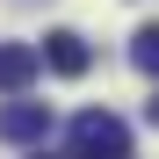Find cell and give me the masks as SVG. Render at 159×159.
I'll return each mask as SVG.
<instances>
[{"label":"cell","mask_w":159,"mask_h":159,"mask_svg":"<svg viewBox=\"0 0 159 159\" xmlns=\"http://www.w3.org/2000/svg\"><path fill=\"white\" fill-rule=\"evenodd\" d=\"M145 116H152V123H159V94H152V101H145Z\"/></svg>","instance_id":"8992f818"},{"label":"cell","mask_w":159,"mask_h":159,"mask_svg":"<svg viewBox=\"0 0 159 159\" xmlns=\"http://www.w3.org/2000/svg\"><path fill=\"white\" fill-rule=\"evenodd\" d=\"M65 159H130V123L109 116V109H80L72 138H65Z\"/></svg>","instance_id":"6da1fadb"},{"label":"cell","mask_w":159,"mask_h":159,"mask_svg":"<svg viewBox=\"0 0 159 159\" xmlns=\"http://www.w3.org/2000/svg\"><path fill=\"white\" fill-rule=\"evenodd\" d=\"M43 130H51V109H43V101H7V109H0V138H7V145H36Z\"/></svg>","instance_id":"3957f363"},{"label":"cell","mask_w":159,"mask_h":159,"mask_svg":"<svg viewBox=\"0 0 159 159\" xmlns=\"http://www.w3.org/2000/svg\"><path fill=\"white\" fill-rule=\"evenodd\" d=\"M36 72H43V58H36L29 43H0V94H22Z\"/></svg>","instance_id":"277c9868"},{"label":"cell","mask_w":159,"mask_h":159,"mask_svg":"<svg viewBox=\"0 0 159 159\" xmlns=\"http://www.w3.org/2000/svg\"><path fill=\"white\" fill-rule=\"evenodd\" d=\"M36 159H43V152H36Z\"/></svg>","instance_id":"52a82bcc"},{"label":"cell","mask_w":159,"mask_h":159,"mask_svg":"<svg viewBox=\"0 0 159 159\" xmlns=\"http://www.w3.org/2000/svg\"><path fill=\"white\" fill-rule=\"evenodd\" d=\"M130 65H138V72H152V80H159V22H145V29L130 36Z\"/></svg>","instance_id":"5b68a950"},{"label":"cell","mask_w":159,"mask_h":159,"mask_svg":"<svg viewBox=\"0 0 159 159\" xmlns=\"http://www.w3.org/2000/svg\"><path fill=\"white\" fill-rule=\"evenodd\" d=\"M43 65L65 72V80H80V72L94 65V51H87V36H80V29H51V36H43Z\"/></svg>","instance_id":"7a4b0ae2"}]
</instances>
